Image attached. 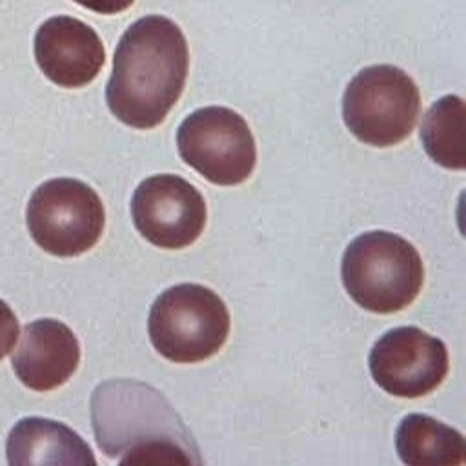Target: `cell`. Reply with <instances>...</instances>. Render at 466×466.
I'll return each mask as SVG.
<instances>
[{
	"label": "cell",
	"instance_id": "277c9868",
	"mask_svg": "<svg viewBox=\"0 0 466 466\" xmlns=\"http://www.w3.org/2000/svg\"><path fill=\"white\" fill-rule=\"evenodd\" d=\"M229 324V311L213 289L184 282L164 289L155 299L147 333L164 359L191 364L218 353L228 340Z\"/></svg>",
	"mask_w": 466,
	"mask_h": 466
},
{
	"label": "cell",
	"instance_id": "ba28073f",
	"mask_svg": "<svg viewBox=\"0 0 466 466\" xmlns=\"http://www.w3.org/2000/svg\"><path fill=\"white\" fill-rule=\"evenodd\" d=\"M206 202L182 177L162 173L144 178L131 198L137 231L153 246L180 249L193 244L206 226Z\"/></svg>",
	"mask_w": 466,
	"mask_h": 466
},
{
	"label": "cell",
	"instance_id": "5b68a950",
	"mask_svg": "<svg viewBox=\"0 0 466 466\" xmlns=\"http://www.w3.org/2000/svg\"><path fill=\"white\" fill-rule=\"evenodd\" d=\"M420 111L413 78L390 64L368 66L348 84L342 118L350 133L375 147H390L408 138Z\"/></svg>",
	"mask_w": 466,
	"mask_h": 466
},
{
	"label": "cell",
	"instance_id": "8992f818",
	"mask_svg": "<svg viewBox=\"0 0 466 466\" xmlns=\"http://www.w3.org/2000/svg\"><path fill=\"white\" fill-rule=\"evenodd\" d=\"M33 240L56 257H76L102 237L106 211L98 193L76 178H51L40 184L25 211Z\"/></svg>",
	"mask_w": 466,
	"mask_h": 466
},
{
	"label": "cell",
	"instance_id": "2e32d148",
	"mask_svg": "<svg viewBox=\"0 0 466 466\" xmlns=\"http://www.w3.org/2000/svg\"><path fill=\"white\" fill-rule=\"evenodd\" d=\"M73 2L100 15H116L129 9L135 0H73Z\"/></svg>",
	"mask_w": 466,
	"mask_h": 466
},
{
	"label": "cell",
	"instance_id": "9c48e42d",
	"mask_svg": "<svg viewBox=\"0 0 466 466\" xmlns=\"http://www.w3.org/2000/svg\"><path fill=\"white\" fill-rule=\"evenodd\" d=\"M373 380L390 395L417 399L431 393L448 373L444 342L417 326L388 329L368 357Z\"/></svg>",
	"mask_w": 466,
	"mask_h": 466
},
{
	"label": "cell",
	"instance_id": "30bf717a",
	"mask_svg": "<svg viewBox=\"0 0 466 466\" xmlns=\"http://www.w3.org/2000/svg\"><path fill=\"white\" fill-rule=\"evenodd\" d=\"M35 58L46 78L73 89L84 87L98 76L106 62V49L91 25L58 15L36 29Z\"/></svg>",
	"mask_w": 466,
	"mask_h": 466
},
{
	"label": "cell",
	"instance_id": "8fae6325",
	"mask_svg": "<svg viewBox=\"0 0 466 466\" xmlns=\"http://www.w3.org/2000/svg\"><path fill=\"white\" fill-rule=\"evenodd\" d=\"M78 362L80 344L76 335L55 319H38L25 324L11 359L20 382L35 391L62 386L76 371Z\"/></svg>",
	"mask_w": 466,
	"mask_h": 466
},
{
	"label": "cell",
	"instance_id": "7c38bea8",
	"mask_svg": "<svg viewBox=\"0 0 466 466\" xmlns=\"http://www.w3.org/2000/svg\"><path fill=\"white\" fill-rule=\"evenodd\" d=\"M5 457L9 464H96L89 444L76 431L44 417H25L11 428Z\"/></svg>",
	"mask_w": 466,
	"mask_h": 466
},
{
	"label": "cell",
	"instance_id": "7a4b0ae2",
	"mask_svg": "<svg viewBox=\"0 0 466 466\" xmlns=\"http://www.w3.org/2000/svg\"><path fill=\"white\" fill-rule=\"evenodd\" d=\"M91 426L98 448L120 464H202L180 415L146 382L98 384L91 395Z\"/></svg>",
	"mask_w": 466,
	"mask_h": 466
},
{
	"label": "cell",
	"instance_id": "5bb4252c",
	"mask_svg": "<svg viewBox=\"0 0 466 466\" xmlns=\"http://www.w3.org/2000/svg\"><path fill=\"white\" fill-rule=\"evenodd\" d=\"M464 116L462 98L446 95L422 118L420 140L424 151L446 169H464Z\"/></svg>",
	"mask_w": 466,
	"mask_h": 466
},
{
	"label": "cell",
	"instance_id": "6da1fadb",
	"mask_svg": "<svg viewBox=\"0 0 466 466\" xmlns=\"http://www.w3.org/2000/svg\"><path fill=\"white\" fill-rule=\"evenodd\" d=\"M189 67L182 29L162 15L133 22L120 36L106 86L109 111L126 126L151 129L178 102Z\"/></svg>",
	"mask_w": 466,
	"mask_h": 466
},
{
	"label": "cell",
	"instance_id": "52a82bcc",
	"mask_svg": "<svg viewBox=\"0 0 466 466\" xmlns=\"http://www.w3.org/2000/svg\"><path fill=\"white\" fill-rule=\"evenodd\" d=\"M180 158L217 186H237L257 164V146L248 122L233 109L208 106L189 113L177 129Z\"/></svg>",
	"mask_w": 466,
	"mask_h": 466
},
{
	"label": "cell",
	"instance_id": "3957f363",
	"mask_svg": "<svg viewBox=\"0 0 466 466\" xmlns=\"http://www.w3.org/2000/svg\"><path fill=\"white\" fill-rule=\"evenodd\" d=\"M348 295L373 313H395L410 306L424 282L417 248L397 233L368 231L355 237L340 264Z\"/></svg>",
	"mask_w": 466,
	"mask_h": 466
},
{
	"label": "cell",
	"instance_id": "9a60e30c",
	"mask_svg": "<svg viewBox=\"0 0 466 466\" xmlns=\"http://www.w3.org/2000/svg\"><path fill=\"white\" fill-rule=\"evenodd\" d=\"M18 335H20V326H18L16 315L7 306V302L0 299V360L9 351H13Z\"/></svg>",
	"mask_w": 466,
	"mask_h": 466
},
{
	"label": "cell",
	"instance_id": "4fadbf2b",
	"mask_svg": "<svg viewBox=\"0 0 466 466\" xmlns=\"http://www.w3.org/2000/svg\"><path fill=\"white\" fill-rule=\"evenodd\" d=\"M395 448L410 466H457L464 462L466 442L455 428L424 413H410L397 428Z\"/></svg>",
	"mask_w": 466,
	"mask_h": 466
}]
</instances>
